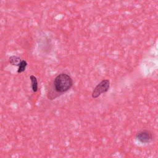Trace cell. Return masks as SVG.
Instances as JSON below:
<instances>
[{"instance_id": "2", "label": "cell", "mask_w": 158, "mask_h": 158, "mask_svg": "<svg viewBox=\"0 0 158 158\" xmlns=\"http://www.w3.org/2000/svg\"><path fill=\"white\" fill-rule=\"evenodd\" d=\"M110 88V81L107 79L102 80L94 88L92 93V98L95 99L98 98L101 94L106 93Z\"/></svg>"}, {"instance_id": "1", "label": "cell", "mask_w": 158, "mask_h": 158, "mask_svg": "<svg viewBox=\"0 0 158 158\" xmlns=\"http://www.w3.org/2000/svg\"><path fill=\"white\" fill-rule=\"evenodd\" d=\"M72 78L66 73H60L57 75L52 84V88L57 94H62L69 91L73 86Z\"/></svg>"}, {"instance_id": "6", "label": "cell", "mask_w": 158, "mask_h": 158, "mask_svg": "<svg viewBox=\"0 0 158 158\" xmlns=\"http://www.w3.org/2000/svg\"><path fill=\"white\" fill-rule=\"evenodd\" d=\"M27 65V62L24 60H22V61L20 62L19 65V69L17 70L18 73H22L23 72L25 71L26 67Z\"/></svg>"}, {"instance_id": "3", "label": "cell", "mask_w": 158, "mask_h": 158, "mask_svg": "<svg viewBox=\"0 0 158 158\" xmlns=\"http://www.w3.org/2000/svg\"><path fill=\"white\" fill-rule=\"evenodd\" d=\"M136 138L142 143H148L152 140L153 136L149 131L142 130L136 133Z\"/></svg>"}, {"instance_id": "4", "label": "cell", "mask_w": 158, "mask_h": 158, "mask_svg": "<svg viewBox=\"0 0 158 158\" xmlns=\"http://www.w3.org/2000/svg\"><path fill=\"white\" fill-rule=\"evenodd\" d=\"M30 79L31 83V89L33 92H36L38 91V80L36 77L31 75L30 76Z\"/></svg>"}, {"instance_id": "5", "label": "cell", "mask_w": 158, "mask_h": 158, "mask_svg": "<svg viewBox=\"0 0 158 158\" xmlns=\"http://www.w3.org/2000/svg\"><path fill=\"white\" fill-rule=\"evenodd\" d=\"M21 61V59L16 56H12L9 57V62L13 65L19 66Z\"/></svg>"}]
</instances>
